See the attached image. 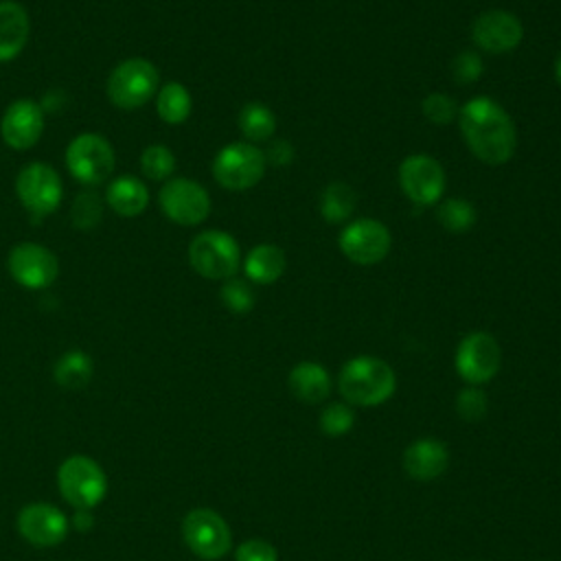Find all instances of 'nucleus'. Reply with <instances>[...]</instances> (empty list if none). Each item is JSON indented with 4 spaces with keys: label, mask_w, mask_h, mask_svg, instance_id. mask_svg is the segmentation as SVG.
<instances>
[{
    "label": "nucleus",
    "mask_w": 561,
    "mask_h": 561,
    "mask_svg": "<svg viewBox=\"0 0 561 561\" xmlns=\"http://www.w3.org/2000/svg\"><path fill=\"white\" fill-rule=\"evenodd\" d=\"M289 390L305 403H322L331 392V377L318 362H298L287 377Z\"/></svg>",
    "instance_id": "21"
},
{
    "label": "nucleus",
    "mask_w": 561,
    "mask_h": 561,
    "mask_svg": "<svg viewBox=\"0 0 561 561\" xmlns=\"http://www.w3.org/2000/svg\"><path fill=\"white\" fill-rule=\"evenodd\" d=\"M105 204L118 217L134 219L149 206V188L140 178L131 173L118 175L105 188Z\"/></svg>",
    "instance_id": "20"
},
{
    "label": "nucleus",
    "mask_w": 561,
    "mask_h": 561,
    "mask_svg": "<svg viewBox=\"0 0 561 561\" xmlns=\"http://www.w3.org/2000/svg\"><path fill=\"white\" fill-rule=\"evenodd\" d=\"M522 37H524L522 20L504 9L484 11L471 24L473 44L491 55L515 50Z\"/></svg>",
    "instance_id": "16"
},
{
    "label": "nucleus",
    "mask_w": 561,
    "mask_h": 561,
    "mask_svg": "<svg viewBox=\"0 0 561 561\" xmlns=\"http://www.w3.org/2000/svg\"><path fill=\"white\" fill-rule=\"evenodd\" d=\"M399 184L412 204H436L445 193L443 164L427 153H412L399 164Z\"/></svg>",
    "instance_id": "14"
},
{
    "label": "nucleus",
    "mask_w": 561,
    "mask_h": 561,
    "mask_svg": "<svg viewBox=\"0 0 561 561\" xmlns=\"http://www.w3.org/2000/svg\"><path fill=\"white\" fill-rule=\"evenodd\" d=\"M158 204L178 226H199L210 215L208 191L191 178H169L158 193Z\"/></svg>",
    "instance_id": "9"
},
{
    "label": "nucleus",
    "mask_w": 561,
    "mask_h": 561,
    "mask_svg": "<svg viewBox=\"0 0 561 561\" xmlns=\"http://www.w3.org/2000/svg\"><path fill=\"white\" fill-rule=\"evenodd\" d=\"M355 414L348 403H329L320 412V430L327 436H342L353 427Z\"/></svg>",
    "instance_id": "31"
},
{
    "label": "nucleus",
    "mask_w": 561,
    "mask_h": 561,
    "mask_svg": "<svg viewBox=\"0 0 561 561\" xmlns=\"http://www.w3.org/2000/svg\"><path fill=\"white\" fill-rule=\"evenodd\" d=\"M337 388L346 403L373 408L394 394L397 375L388 362L373 355H357L342 366Z\"/></svg>",
    "instance_id": "2"
},
{
    "label": "nucleus",
    "mask_w": 561,
    "mask_h": 561,
    "mask_svg": "<svg viewBox=\"0 0 561 561\" xmlns=\"http://www.w3.org/2000/svg\"><path fill=\"white\" fill-rule=\"evenodd\" d=\"M436 219L438 224L449 232H467L473 228L478 213L469 199L462 197H447L440 199L436 206Z\"/></svg>",
    "instance_id": "27"
},
{
    "label": "nucleus",
    "mask_w": 561,
    "mask_h": 561,
    "mask_svg": "<svg viewBox=\"0 0 561 561\" xmlns=\"http://www.w3.org/2000/svg\"><path fill=\"white\" fill-rule=\"evenodd\" d=\"M265 153L252 142L237 140L221 147L213 160V178L228 191H248L265 175Z\"/></svg>",
    "instance_id": "6"
},
{
    "label": "nucleus",
    "mask_w": 561,
    "mask_h": 561,
    "mask_svg": "<svg viewBox=\"0 0 561 561\" xmlns=\"http://www.w3.org/2000/svg\"><path fill=\"white\" fill-rule=\"evenodd\" d=\"M15 195L33 221H39L61 206L64 184L50 164L35 160L15 175Z\"/></svg>",
    "instance_id": "7"
},
{
    "label": "nucleus",
    "mask_w": 561,
    "mask_h": 561,
    "mask_svg": "<svg viewBox=\"0 0 561 561\" xmlns=\"http://www.w3.org/2000/svg\"><path fill=\"white\" fill-rule=\"evenodd\" d=\"M456 412L462 421L476 423L486 414V394L478 386H467L456 397Z\"/></svg>",
    "instance_id": "33"
},
{
    "label": "nucleus",
    "mask_w": 561,
    "mask_h": 561,
    "mask_svg": "<svg viewBox=\"0 0 561 561\" xmlns=\"http://www.w3.org/2000/svg\"><path fill=\"white\" fill-rule=\"evenodd\" d=\"M31 35V18L24 4L0 0V64L13 61L26 46Z\"/></svg>",
    "instance_id": "19"
},
{
    "label": "nucleus",
    "mask_w": 561,
    "mask_h": 561,
    "mask_svg": "<svg viewBox=\"0 0 561 561\" xmlns=\"http://www.w3.org/2000/svg\"><path fill=\"white\" fill-rule=\"evenodd\" d=\"M458 125L469 151L484 164L500 167L513 158L517 129L506 110L493 99H469L458 110Z\"/></svg>",
    "instance_id": "1"
},
{
    "label": "nucleus",
    "mask_w": 561,
    "mask_h": 561,
    "mask_svg": "<svg viewBox=\"0 0 561 561\" xmlns=\"http://www.w3.org/2000/svg\"><path fill=\"white\" fill-rule=\"evenodd\" d=\"M193 99L180 81H167L156 92V112L169 125H180L191 116Z\"/></svg>",
    "instance_id": "23"
},
{
    "label": "nucleus",
    "mask_w": 561,
    "mask_h": 561,
    "mask_svg": "<svg viewBox=\"0 0 561 561\" xmlns=\"http://www.w3.org/2000/svg\"><path fill=\"white\" fill-rule=\"evenodd\" d=\"M285 267H287V256L283 248L274 243H259L243 259L245 278L256 285L276 283L283 276Z\"/></svg>",
    "instance_id": "22"
},
{
    "label": "nucleus",
    "mask_w": 561,
    "mask_h": 561,
    "mask_svg": "<svg viewBox=\"0 0 561 561\" xmlns=\"http://www.w3.org/2000/svg\"><path fill=\"white\" fill-rule=\"evenodd\" d=\"M337 245L348 261L357 265H375L390 252L392 237L381 221L359 217L342 228Z\"/></svg>",
    "instance_id": "13"
},
{
    "label": "nucleus",
    "mask_w": 561,
    "mask_h": 561,
    "mask_svg": "<svg viewBox=\"0 0 561 561\" xmlns=\"http://www.w3.org/2000/svg\"><path fill=\"white\" fill-rule=\"evenodd\" d=\"M421 110L425 114L427 121H432L434 125H447L451 121L458 118V105L454 103L451 96L443 94V92H432L423 99L421 103Z\"/></svg>",
    "instance_id": "32"
},
{
    "label": "nucleus",
    "mask_w": 561,
    "mask_h": 561,
    "mask_svg": "<svg viewBox=\"0 0 561 561\" xmlns=\"http://www.w3.org/2000/svg\"><path fill=\"white\" fill-rule=\"evenodd\" d=\"M160 88V70L147 57H127L118 61L105 83L107 99L121 110H136L151 99Z\"/></svg>",
    "instance_id": "3"
},
{
    "label": "nucleus",
    "mask_w": 561,
    "mask_h": 561,
    "mask_svg": "<svg viewBox=\"0 0 561 561\" xmlns=\"http://www.w3.org/2000/svg\"><path fill=\"white\" fill-rule=\"evenodd\" d=\"M18 530L35 548H53L68 535V517L53 504L33 502L20 511Z\"/></svg>",
    "instance_id": "17"
},
{
    "label": "nucleus",
    "mask_w": 561,
    "mask_h": 561,
    "mask_svg": "<svg viewBox=\"0 0 561 561\" xmlns=\"http://www.w3.org/2000/svg\"><path fill=\"white\" fill-rule=\"evenodd\" d=\"M484 72L482 57L473 50H462L451 61V75L458 83H473Z\"/></svg>",
    "instance_id": "34"
},
{
    "label": "nucleus",
    "mask_w": 561,
    "mask_h": 561,
    "mask_svg": "<svg viewBox=\"0 0 561 561\" xmlns=\"http://www.w3.org/2000/svg\"><path fill=\"white\" fill-rule=\"evenodd\" d=\"M188 263L202 278L226 280L241 265V248L226 230H204L188 243Z\"/></svg>",
    "instance_id": "4"
},
{
    "label": "nucleus",
    "mask_w": 561,
    "mask_h": 561,
    "mask_svg": "<svg viewBox=\"0 0 561 561\" xmlns=\"http://www.w3.org/2000/svg\"><path fill=\"white\" fill-rule=\"evenodd\" d=\"M554 77H557V81H559V85H561V53H559V57H557V61H554Z\"/></svg>",
    "instance_id": "38"
},
{
    "label": "nucleus",
    "mask_w": 561,
    "mask_h": 561,
    "mask_svg": "<svg viewBox=\"0 0 561 561\" xmlns=\"http://www.w3.org/2000/svg\"><path fill=\"white\" fill-rule=\"evenodd\" d=\"M449 465L447 447L436 438H419L403 451V469L410 478L427 482L438 478Z\"/></svg>",
    "instance_id": "18"
},
{
    "label": "nucleus",
    "mask_w": 561,
    "mask_h": 561,
    "mask_svg": "<svg viewBox=\"0 0 561 561\" xmlns=\"http://www.w3.org/2000/svg\"><path fill=\"white\" fill-rule=\"evenodd\" d=\"M64 162L77 182L83 186H96L112 175L116 156L112 142L105 136L96 131H83L68 142Z\"/></svg>",
    "instance_id": "5"
},
{
    "label": "nucleus",
    "mask_w": 561,
    "mask_h": 561,
    "mask_svg": "<svg viewBox=\"0 0 561 561\" xmlns=\"http://www.w3.org/2000/svg\"><path fill=\"white\" fill-rule=\"evenodd\" d=\"M237 561H278L276 548L265 539H248L237 548Z\"/></svg>",
    "instance_id": "35"
},
{
    "label": "nucleus",
    "mask_w": 561,
    "mask_h": 561,
    "mask_svg": "<svg viewBox=\"0 0 561 561\" xmlns=\"http://www.w3.org/2000/svg\"><path fill=\"white\" fill-rule=\"evenodd\" d=\"M140 171L153 182H167L175 171L173 151L162 142L147 145L140 153Z\"/></svg>",
    "instance_id": "28"
},
{
    "label": "nucleus",
    "mask_w": 561,
    "mask_h": 561,
    "mask_svg": "<svg viewBox=\"0 0 561 561\" xmlns=\"http://www.w3.org/2000/svg\"><path fill=\"white\" fill-rule=\"evenodd\" d=\"M219 298H221L224 307L232 313H248L256 300L250 280L237 278V276L224 280V285L219 289Z\"/></svg>",
    "instance_id": "29"
},
{
    "label": "nucleus",
    "mask_w": 561,
    "mask_h": 561,
    "mask_svg": "<svg viewBox=\"0 0 561 561\" xmlns=\"http://www.w3.org/2000/svg\"><path fill=\"white\" fill-rule=\"evenodd\" d=\"M265 160L272 162L274 167H287L294 160V145L289 140H272L267 151H265Z\"/></svg>",
    "instance_id": "36"
},
{
    "label": "nucleus",
    "mask_w": 561,
    "mask_h": 561,
    "mask_svg": "<svg viewBox=\"0 0 561 561\" xmlns=\"http://www.w3.org/2000/svg\"><path fill=\"white\" fill-rule=\"evenodd\" d=\"M357 195L355 191L344 182H331L322 191L320 197V213L329 224H342L346 221L355 210Z\"/></svg>",
    "instance_id": "26"
},
{
    "label": "nucleus",
    "mask_w": 561,
    "mask_h": 561,
    "mask_svg": "<svg viewBox=\"0 0 561 561\" xmlns=\"http://www.w3.org/2000/svg\"><path fill=\"white\" fill-rule=\"evenodd\" d=\"M237 125L245 138V142H263L270 140L276 131V116L263 103H245L237 116Z\"/></svg>",
    "instance_id": "25"
},
{
    "label": "nucleus",
    "mask_w": 561,
    "mask_h": 561,
    "mask_svg": "<svg viewBox=\"0 0 561 561\" xmlns=\"http://www.w3.org/2000/svg\"><path fill=\"white\" fill-rule=\"evenodd\" d=\"M55 381L66 390H79L92 379V359L81 348L66 351L53 368Z\"/></svg>",
    "instance_id": "24"
},
{
    "label": "nucleus",
    "mask_w": 561,
    "mask_h": 561,
    "mask_svg": "<svg viewBox=\"0 0 561 561\" xmlns=\"http://www.w3.org/2000/svg\"><path fill=\"white\" fill-rule=\"evenodd\" d=\"M103 217V199L94 191H83L75 197L70 208V221L79 230H90L101 224Z\"/></svg>",
    "instance_id": "30"
},
{
    "label": "nucleus",
    "mask_w": 561,
    "mask_h": 561,
    "mask_svg": "<svg viewBox=\"0 0 561 561\" xmlns=\"http://www.w3.org/2000/svg\"><path fill=\"white\" fill-rule=\"evenodd\" d=\"M57 482L64 500L77 511L94 508L107 491V480L103 469L88 456H70L61 462L57 471Z\"/></svg>",
    "instance_id": "8"
},
{
    "label": "nucleus",
    "mask_w": 561,
    "mask_h": 561,
    "mask_svg": "<svg viewBox=\"0 0 561 561\" xmlns=\"http://www.w3.org/2000/svg\"><path fill=\"white\" fill-rule=\"evenodd\" d=\"M182 537L191 552L204 561L221 559L232 543L226 519L213 508H193L182 519Z\"/></svg>",
    "instance_id": "10"
},
{
    "label": "nucleus",
    "mask_w": 561,
    "mask_h": 561,
    "mask_svg": "<svg viewBox=\"0 0 561 561\" xmlns=\"http://www.w3.org/2000/svg\"><path fill=\"white\" fill-rule=\"evenodd\" d=\"M456 373L469 386H482L491 381L502 364V351L497 340L486 331H473L465 335L456 348Z\"/></svg>",
    "instance_id": "11"
},
{
    "label": "nucleus",
    "mask_w": 561,
    "mask_h": 561,
    "mask_svg": "<svg viewBox=\"0 0 561 561\" xmlns=\"http://www.w3.org/2000/svg\"><path fill=\"white\" fill-rule=\"evenodd\" d=\"M72 524L79 528V530H88L90 526H92V515H90V511H77L75 513V517H72Z\"/></svg>",
    "instance_id": "37"
},
{
    "label": "nucleus",
    "mask_w": 561,
    "mask_h": 561,
    "mask_svg": "<svg viewBox=\"0 0 561 561\" xmlns=\"http://www.w3.org/2000/svg\"><path fill=\"white\" fill-rule=\"evenodd\" d=\"M44 107L33 99H15L0 118V136L7 147L26 151L35 147L44 134Z\"/></svg>",
    "instance_id": "15"
},
{
    "label": "nucleus",
    "mask_w": 561,
    "mask_h": 561,
    "mask_svg": "<svg viewBox=\"0 0 561 561\" xmlns=\"http://www.w3.org/2000/svg\"><path fill=\"white\" fill-rule=\"evenodd\" d=\"M9 276L24 289H46L59 274V261L42 243L22 241L11 248L7 256Z\"/></svg>",
    "instance_id": "12"
}]
</instances>
